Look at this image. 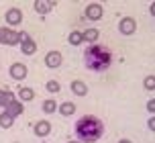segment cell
<instances>
[{
    "instance_id": "e0dca14e",
    "label": "cell",
    "mask_w": 155,
    "mask_h": 143,
    "mask_svg": "<svg viewBox=\"0 0 155 143\" xmlns=\"http://www.w3.org/2000/svg\"><path fill=\"white\" fill-rule=\"evenodd\" d=\"M12 100H15V94H12L10 90H0V106L6 108V104L12 102Z\"/></svg>"
},
{
    "instance_id": "5bb4252c",
    "label": "cell",
    "mask_w": 155,
    "mask_h": 143,
    "mask_svg": "<svg viewBox=\"0 0 155 143\" xmlns=\"http://www.w3.org/2000/svg\"><path fill=\"white\" fill-rule=\"evenodd\" d=\"M53 6H55L53 0H49V2H39V0H37V2H35V10H37L39 15H47Z\"/></svg>"
},
{
    "instance_id": "4fadbf2b",
    "label": "cell",
    "mask_w": 155,
    "mask_h": 143,
    "mask_svg": "<svg viewBox=\"0 0 155 143\" xmlns=\"http://www.w3.org/2000/svg\"><path fill=\"white\" fill-rule=\"evenodd\" d=\"M21 51H23L25 55H33V53L37 51V43H35L33 39L23 41V43H21Z\"/></svg>"
},
{
    "instance_id": "30bf717a",
    "label": "cell",
    "mask_w": 155,
    "mask_h": 143,
    "mask_svg": "<svg viewBox=\"0 0 155 143\" xmlns=\"http://www.w3.org/2000/svg\"><path fill=\"white\" fill-rule=\"evenodd\" d=\"M45 65L47 68H59L61 65V53L59 51H49L45 57Z\"/></svg>"
},
{
    "instance_id": "3957f363",
    "label": "cell",
    "mask_w": 155,
    "mask_h": 143,
    "mask_svg": "<svg viewBox=\"0 0 155 143\" xmlns=\"http://www.w3.org/2000/svg\"><path fill=\"white\" fill-rule=\"evenodd\" d=\"M0 43L2 45H8V47L21 43L18 41V33H15L12 29H8V27H0Z\"/></svg>"
},
{
    "instance_id": "7402d4cb",
    "label": "cell",
    "mask_w": 155,
    "mask_h": 143,
    "mask_svg": "<svg viewBox=\"0 0 155 143\" xmlns=\"http://www.w3.org/2000/svg\"><path fill=\"white\" fill-rule=\"evenodd\" d=\"M143 88L145 90H155V76H147L143 80Z\"/></svg>"
},
{
    "instance_id": "9a60e30c",
    "label": "cell",
    "mask_w": 155,
    "mask_h": 143,
    "mask_svg": "<svg viewBox=\"0 0 155 143\" xmlns=\"http://www.w3.org/2000/svg\"><path fill=\"white\" fill-rule=\"evenodd\" d=\"M57 111H59V115H63V117H71L74 112H76V104L74 102H63L57 106Z\"/></svg>"
},
{
    "instance_id": "44dd1931",
    "label": "cell",
    "mask_w": 155,
    "mask_h": 143,
    "mask_svg": "<svg viewBox=\"0 0 155 143\" xmlns=\"http://www.w3.org/2000/svg\"><path fill=\"white\" fill-rule=\"evenodd\" d=\"M82 41L84 39H82V33L80 31H71L70 33V45H76L78 47V45H82Z\"/></svg>"
},
{
    "instance_id": "603a6c76",
    "label": "cell",
    "mask_w": 155,
    "mask_h": 143,
    "mask_svg": "<svg viewBox=\"0 0 155 143\" xmlns=\"http://www.w3.org/2000/svg\"><path fill=\"white\" fill-rule=\"evenodd\" d=\"M147 111L151 112V115H153V112H155V98H151V100H149V102H147Z\"/></svg>"
},
{
    "instance_id": "52a82bcc",
    "label": "cell",
    "mask_w": 155,
    "mask_h": 143,
    "mask_svg": "<svg viewBox=\"0 0 155 143\" xmlns=\"http://www.w3.org/2000/svg\"><path fill=\"white\" fill-rule=\"evenodd\" d=\"M33 133L37 137H47L51 133V123L49 121H39V123H35L33 125Z\"/></svg>"
},
{
    "instance_id": "5b68a950",
    "label": "cell",
    "mask_w": 155,
    "mask_h": 143,
    "mask_svg": "<svg viewBox=\"0 0 155 143\" xmlns=\"http://www.w3.org/2000/svg\"><path fill=\"white\" fill-rule=\"evenodd\" d=\"M4 18H6V25H21L23 23V10L21 8H8Z\"/></svg>"
},
{
    "instance_id": "8992f818",
    "label": "cell",
    "mask_w": 155,
    "mask_h": 143,
    "mask_svg": "<svg viewBox=\"0 0 155 143\" xmlns=\"http://www.w3.org/2000/svg\"><path fill=\"white\" fill-rule=\"evenodd\" d=\"M102 12H104V8H102L100 4H96V2H92V4L86 6V16H88L90 21H100Z\"/></svg>"
},
{
    "instance_id": "ac0fdd59",
    "label": "cell",
    "mask_w": 155,
    "mask_h": 143,
    "mask_svg": "<svg viewBox=\"0 0 155 143\" xmlns=\"http://www.w3.org/2000/svg\"><path fill=\"white\" fill-rule=\"evenodd\" d=\"M57 106H59V104L55 102V100H51V98H47V100H43V106H41V108H43V112H47V115H51V112H55V111H57Z\"/></svg>"
},
{
    "instance_id": "d4e9b609",
    "label": "cell",
    "mask_w": 155,
    "mask_h": 143,
    "mask_svg": "<svg viewBox=\"0 0 155 143\" xmlns=\"http://www.w3.org/2000/svg\"><path fill=\"white\" fill-rule=\"evenodd\" d=\"M149 10H151V15L155 16V2H153V4H151V8H149Z\"/></svg>"
},
{
    "instance_id": "484cf974",
    "label": "cell",
    "mask_w": 155,
    "mask_h": 143,
    "mask_svg": "<svg viewBox=\"0 0 155 143\" xmlns=\"http://www.w3.org/2000/svg\"><path fill=\"white\" fill-rule=\"evenodd\" d=\"M118 143H133V141H129V139H120Z\"/></svg>"
},
{
    "instance_id": "4316f807",
    "label": "cell",
    "mask_w": 155,
    "mask_h": 143,
    "mask_svg": "<svg viewBox=\"0 0 155 143\" xmlns=\"http://www.w3.org/2000/svg\"><path fill=\"white\" fill-rule=\"evenodd\" d=\"M68 143H80V141H76V139H71V141H68Z\"/></svg>"
},
{
    "instance_id": "6da1fadb",
    "label": "cell",
    "mask_w": 155,
    "mask_h": 143,
    "mask_svg": "<svg viewBox=\"0 0 155 143\" xmlns=\"http://www.w3.org/2000/svg\"><path fill=\"white\" fill-rule=\"evenodd\" d=\"M76 135L80 143H96L104 135V123L94 115H84L76 123Z\"/></svg>"
},
{
    "instance_id": "d6986e66",
    "label": "cell",
    "mask_w": 155,
    "mask_h": 143,
    "mask_svg": "<svg viewBox=\"0 0 155 143\" xmlns=\"http://www.w3.org/2000/svg\"><path fill=\"white\" fill-rule=\"evenodd\" d=\"M12 123H15V119H12L10 115L0 112V127H2V129H10V127H12Z\"/></svg>"
},
{
    "instance_id": "8fae6325",
    "label": "cell",
    "mask_w": 155,
    "mask_h": 143,
    "mask_svg": "<svg viewBox=\"0 0 155 143\" xmlns=\"http://www.w3.org/2000/svg\"><path fill=\"white\" fill-rule=\"evenodd\" d=\"M16 96H18V100L21 102H31L33 98H35V90L33 88H18V92H16Z\"/></svg>"
},
{
    "instance_id": "7a4b0ae2",
    "label": "cell",
    "mask_w": 155,
    "mask_h": 143,
    "mask_svg": "<svg viewBox=\"0 0 155 143\" xmlns=\"http://www.w3.org/2000/svg\"><path fill=\"white\" fill-rule=\"evenodd\" d=\"M84 64L92 72H104L112 64V53L108 47H102L98 43H94L84 51Z\"/></svg>"
},
{
    "instance_id": "ba28073f",
    "label": "cell",
    "mask_w": 155,
    "mask_h": 143,
    "mask_svg": "<svg viewBox=\"0 0 155 143\" xmlns=\"http://www.w3.org/2000/svg\"><path fill=\"white\" fill-rule=\"evenodd\" d=\"M23 111H25V106H23V102L21 100H12V102H8L6 104V115H10L12 119L15 117H18V115H23Z\"/></svg>"
},
{
    "instance_id": "9c48e42d",
    "label": "cell",
    "mask_w": 155,
    "mask_h": 143,
    "mask_svg": "<svg viewBox=\"0 0 155 143\" xmlns=\"http://www.w3.org/2000/svg\"><path fill=\"white\" fill-rule=\"evenodd\" d=\"M8 74H10L15 80H25L27 78V68H25L23 64H12L10 70H8Z\"/></svg>"
},
{
    "instance_id": "cb8c5ba5",
    "label": "cell",
    "mask_w": 155,
    "mask_h": 143,
    "mask_svg": "<svg viewBox=\"0 0 155 143\" xmlns=\"http://www.w3.org/2000/svg\"><path fill=\"white\" fill-rule=\"evenodd\" d=\"M147 127H149V129H151V131L155 133V115H153V117H151V119L147 121Z\"/></svg>"
},
{
    "instance_id": "2e32d148",
    "label": "cell",
    "mask_w": 155,
    "mask_h": 143,
    "mask_svg": "<svg viewBox=\"0 0 155 143\" xmlns=\"http://www.w3.org/2000/svg\"><path fill=\"white\" fill-rule=\"evenodd\" d=\"M98 35H100V33H98V29H86V31L82 33V39L94 45V43L98 41Z\"/></svg>"
},
{
    "instance_id": "277c9868",
    "label": "cell",
    "mask_w": 155,
    "mask_h": 143,
    "mask_svg": "<svg viewBox=\"0 0 155 143\" xmlns=\"http://www.w3.org/2000/svg\"><path fill=\"white\" fill-rule=\"evenodd\" d=\"M135 29H137L135 18H131V16L120 18V23H118V31L123 33V35H133V33H135Z\"/></svg>"
},
{
    "instance_id": "7c38bea8",
    "label": "cell",
    "mask_w": 155,
    "mask_h": 143,
    "mask_svg": "<svg viewBox=\"0 0 155 143\" xmlns=\"http://www.w3.org/2000/svg\"><path fill=\"white\" fill-rule=\"evenodd\" d=\"M70 88H71V92H74L76 96H86L88 94V86H86L82 80H74Z\"/></svg>"
},
{
    "instance_id": "ffe728a7",
    "label": "cell",
    "mask_w": 155,
    "mask_h": 143,
    "mask_svg": "<svg viewBox=\"0 0 155 143\" xmlns=\"http://www.w3.org/2000/svg\"><path fill=\"white\" fill-rule=\"evenodd\" d=\"M45 90L49 92V94H57L59 90H61V86H59V82H55V80H49L45 84Z\"/></svg>"
}]
</instances>
